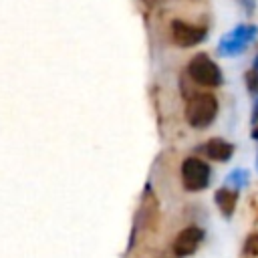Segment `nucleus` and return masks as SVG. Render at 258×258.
Instances as JSON below:
<instances>
[{
  "mask_svg": "<svg viewBox=\"0 0 258 258\" xmlns=\"http://www.w3.org/2000/svg\"><path fill=\"white\" fill-rule=\"evenodd\" d=\"M206 36H208V32L204 26H196V24H189L179 18L171 20V40H173V44H177L181 48L196 46V44L204 42Z\"/></svg>",
  "mask_w": 258,
  "mask_h": 258,
  "instance_id": "obj_5",
  "label": "nucleus"
},
{
  "mask_svg": "<svg viewBox=\"0 0 258 258\" xmlns=\"http://www.w3.org/2000/svg\"><path fill=\"white\" fill-rule=\"evenodd\" d=\"M212 181V167L202 157H185L181 161V183L187 191H202Z\"/></svg>",
  "mask_w": 258,
  "mask_h": 258,
  "instance_id": "obj_4",
  "label": "nucleus"
},
{
  "mask_svg": "<svg viewBox=\"0 0 258 258\" xmlns=\"http://www.w3.org/2000/svg\"><path fill=\"white\" fill-rule=\"evenodd\" d=\"M252 71L258 75V52H256V56H254V62H252Z\"/></svg>",
  "mask_w": 258,
  "mask_h": 258,
  "instance_id": "obj_13",
  "label": "nucleus"
},
{
  "mask_svg": "<svg viewBox=\"0 0 258 258\" xmlns=\"http://www.w3.org/2000/svg\"><path fill=\"white\" fill-rule=\"evenodd\" d=\"M214 200H216V206L220 208L222 216H224V218H232V214H234V210H236V204H238V191L224 185V187H220V189L216 191Z\"/></svg>",
  "mask_w": 258,
  "mask_h": 258,
  "instance_id": "obj_8",
  "label": "nucleus"
},
{
  "mask_svg": "<svg viewBox=\"0 0 258 258\" xmlns=\"http://www.w3.org/2000/svg\"><path fill=\"white\" fill-rule=\"evenodd\" d=\"M218 99L212 93H191L185 97V121L194 129L210 127L218 117Z\"/></svg>",
  "mask_w": 258,
  "mask_h": 258,
  "instance_id": "obj_1",
  "label": "nucleus"
},
{
  "mask_svg": "<svg viewBox=\"0 0 258 258\" xmlns=\"http://www.w3.org/2000/svg\"><path fill=\"white\" fill-rule=\"evenodd\" d=\"M187 77L202 87H220L224 83L222 69L206 52H198L187 62Z\"/></svg>",
  "mask_w": 258,
  "mask_h": 258,
  "instance_id": "obj_2",
  "label": "nucleus"
},
{
  "mask_svg": "<svg viewBox=\"0 0 258 258\" xmlns=\"http://www.w3.org/2000/svg\"><path fill=\"white\" fill-rule=\"evenodd\" d=\"M244 81H246V89H248V93L254 97V95H258V75L250 69L246 75H244Z\"/></svg>",
  "mask_w": 258,
  "mask_h": 258,
  "instance_id": "obj_10",
  "label": "nucleus"
},
{
  "mask_svg": "<svg viewBox=\"0 0 258 258\" xmlns=\"http://www.w3.org/2000/svg\"><path fill=\"white\" fill-rule=\"evenodd\" d=\"M202 240H204V230L198 228V226H187V228H183V230L175 236L173 246H171V248H173V254L179 256V258L191 256V254L200 248Z\"/></svg>",
  "mask_w": 258,
  "mask_h": 258,
  "instance_id": "obj_6",
  "label": "nucleus"
},
{
  "mask_svg": "<svg viewBox=\"0 0 258 258\" xmlns=\"http://www.w3.org/2000/svg\"><path fill=\"white\" fill-rule=\"evenodd\" d=\"M252 139L258 141V125H254V129H252Z\"/></svg>",
  "mask_w": 258,
  "mask_h": 258,
  "instance_id": "obj_14",
  "label": "nucleus"
},
{
  "mask_svg": "<svg viewBox=\"0 0 258 258\" xmlns=\"http://www.w3.org/2000/svg\"><path fill=\"white\" fill-rule=\"evenodd\" d=\"M258 36V26L256 24H238L232 28L226 36H222L218 44V54L222 56H238L246 50L248 44H252Z\"/></svg>",
  "mask_w": 258,
  "mask_h": 258,
  "instance_id": "obj_3",
  "label": "nucleus"
},
{
  "mask_svg": "<svg viewBox=\"0 0 258 258\" xmlns=\"http://www.w3.org/2000/svg\"><path fill=\"white\" fill-rule=\"evenodd\" d=\"M248 179H250V173L246 169H242V167H236V169H232L226 175V187L238 191V189H242V187L248 185Z\"/></svg>",
  "mask_w": 258,
  "mask_h": 258,
  "instance_id": "obj_9",
  "label": "nucleus"
},
{
  "mask_svg": "<svg viewBox=\"0 0 258 258\" xmlns=\"http://www.w3.org/2000/svg\"><path fill=\"white\" fill-rule=\"evenodd\" d=\"M238 4L242 6V10H244L248 16H252L254 10H256V0H238Z\"/></svg>",
  "mask_w": 258,
  "mask_h": 258,
  "instance_id": "obj_11",
  "label": "nucleus"
},
{
  "mask_svg": "<svg viewBox=\"0 0 258 258\" xmlns=\"http://www.w3.org/2000/svg\"><path fill=\"white\" fill-rule=\"evenodd\" d=\"M256 169H258V155H256Z\"/></svg>",
  "mask_w": 258,
  "mask_h": 258,
  "instance_id": "obj_15",
  "label": "nucleus"
},
{
  "mask_svg": "<svg viewBox=\"0 0 258 258\" xmlns=\"http://www.w3.org/2000/svg\"><path fill=\"white\" fill-rule=\"evenodd\" d=\"M200 151H202L208 159H212V161L226 163V161L232 159L236 147H234V143H230V141H226V139H222V137H212V139H208V141L200 147Z\"/></svg>",
  "mask_w": 258,
  "mask_h": 258,
  "instance_id": "obj_7",
  "label": "nucleus"
},
{
  "mask_svg": "<svg viewBox=\"0 0 258 258\" xmlns=\"http://www.w3.org/2000/svg\"><path fill=\"white\" fill-rule=\"evenodd\" d=\"M250 123H252V125H258V95H254V107H252Z\"/></svg>",
  "mask_w": 258,
  "mask_h": 258,
  "instance_id": "obj_12",
  "label": "nucleus"
}]
</instances>
